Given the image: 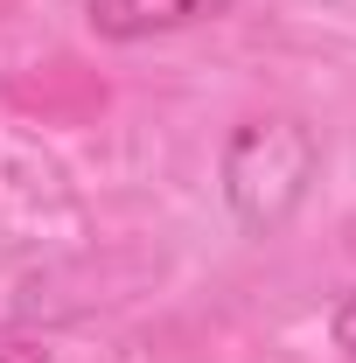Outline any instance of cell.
<instances>
[{
  "mask_svg": "<svg viewBox=\"0 0 356 363\" xmlns=\"http://www.w3.org/2000/svg\"><path fill=\"white\" fill-rule=\"evenodd\" d=\"M314 175H321V140L301 112H259L230 126L217 154V196L245 238H279L301 217Z\"/></svg>",
  "mask_w": 356,
  "mask_h": 363,
  "instance_id": "cell-1",
  "label": "cell"
},
{
  "mask_svg": "<svg viewBox=\"0 0 356 363\" xmlns=\"http://www.w3.org/2000/svg\"><path fill=\"white\" fill-rule=\"evenodd\" d=\"M238 0H84V28L98 43H161V35H182V28H203V21H223Z\"/></svg>",
  "mask_w": 356,
  "mask_h": 363,
  "instance_id": "cell-2",
  "label": "cell"
},
{
  "mask_svg": "<svg viewBox=\"0 0 356 363\" xmlns=\"http://www.w3.org/2000/svg\"><path fill=\"white\" fill-rule=\"evenodd\" d=\"M328 342H335L343 357H356V286L335 301V308H328Z\"/></svg>",
  "mask_w": 356,
  "mask_h": 363,
  "instance_id": "cell-3",
  "label": "cell"
},
{
  "mask_svg": "<svg viewBox=\"0 0 356 363\" xmlns=\"http://www.w3.org/2000/svg\"><path fill=\"white\" fill-rule=\"evenodd\" d=\"M343 245H350V252H356V217H350V238H343Z\"/></svg>",
  "mask_w": 356,
  "mask_h": 363,
  "instance_id": "cell-4",
  "label": "cell"
}]
</instances>
